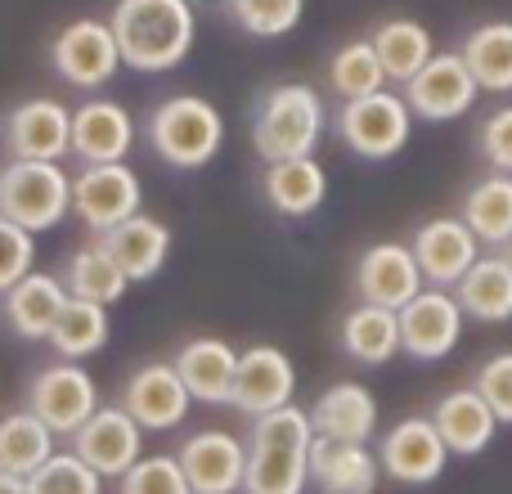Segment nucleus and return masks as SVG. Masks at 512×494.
Wrapping results in <instances>:
<instances>
[{"label": "nucleus", "mask_w": 512, "mask_h": 494, "mask_svg": "<svg viewBox=\"0 0 512 494\" xmlns=\"http://www.w3.org/2000/svg\"><path fill=\"white\" fill-rule=\"evenodd\" d=\"M122 63L135 72H171L194 50L198 18L189 0H117L108 18Z\"/></svg>", "instance_id": "f257e3e1"}, {"label": "nucleus", "mask_w": 512, "mask_h": 494, "mask_svg": "<svg viewBox=\"0 0 512 494\" xmlns=\"http://www.w3.org/2000/svg\"><path fill=\"white\" fill-rule=\"evenodd\" d=\"M310 445L315 423L306 409L283 405L252 418L243 494H301L310 486Z\"/></svg>", "instance_id": "f03ea898"}, {"label": "nucleus", "mask_w": 512, "mask_h": 494, "mask_svg": "<svg viewBox=\"0 0 512 494\" xmlns=\"http://www.w3.org/2000/svg\"><path fill=\"white\" fill-rule=\"evenodd\" d=\"M324 99H319L315 86H274L256 99V113H252V149L256 158L283 162V158H306L315 153L319 135H324Z\"/></svg>", "instance_id": "7ed1b4c3"}, {"label": "nucleus", "mask_w": 512, "mask_h": 494, "mask_svg": "<svg viewBox=\"0 0 512 494\" xmlns=\"http://www.w3.org/2000/svg\"><path fill=\"white\" fill-rule=\"evenodd\" d=\"M144 135H149L153 153H158L162 162H171V167H180V171H198L221 153L225 122H221V113H216L212 99L171 95L149 113Z\"/></svg>", "instance_id": "20e7f679"}, {"label": "nucleus", "mask_w": 512, "mask_h": 494, "mask_svg": "<svg viewBox=\"0 0 512 494\" xmlns=\"http://www.w3.org/2000/svg\"><path fill=\"white\" fill-rule=\"evenodd\" d=\"M72 212V180L59 162L9 158L0 167V216L41 234Z\"/></svg>", "instance_id": "39448f33"}, {"label": "nucleus", "mask_w": 512, "mask_h": 494, "mask_svg": "<svg viewBox=\"0 0 512 494\" xmlns=\"http://www.w3.org/2000/svg\"><path fill=\"white\" fill-rule=\"evenodd\" d=\"M414 122L418 117H414V108H409V99L382 86V90H373V95L346 99L342 113H337V135H342V144L355 158L387 162L409 144Z\"/></svg>", "instance_id": "423d86ee"}, {"label": "nucleus", "mask_w": 512, "mask_h": 494, "mask_svg": "<svg viewBox=\"0 0 512 494\" xmlns=\"http://www.w3.org/2000/svg\"><path fill=\"white\" fill-rule=\"evenodd\" d=\"M463 324H468V315H463L454 288H432L427 283L409 306H400V351L423 364L445 360L463 342Z\"/></svg>", "instance_id": "0eeeda50"}, {"label": "nucleus", "mask_w": 512, "mask_h": 494, "mask_svg": "<svg viewBox=\"0 0 512 494\" xmlns=\"http://www.w3.org/2000/svg\"><path fill=\"white\" fill-rule=\"evenodd\" d=\"M50 59H54V72L68 86H81V90H99L122 68V50H117L113 27L99 23V18H77V23L63 27L50 45Z\"/></svg>", "instance_id": "6e6552de"}, {"label": "nucleus", "mask_w": 512, "mask_h": 494, "mask_svg": "<svg viewBox=\"0 0 512 494\" xmlns=\"http://www.w3.org/2000/svg\"><path fill=\"white\" fill-rule=\"evenodd\" d=\"M72 212L86 230L104 234L140 212V176L126 162H95L72 180Z\"/></svg>", "instance_id": "1a4fd4ad"}, {"label": "nucleus", "mask_w": 512, "mask_h": 494, "mask_svg": "<svg viewBox=\"0 0 512 494\" xmlns=\"http://www.w3.org/2000/svg\"><path fill=\"white\" fill-rule=\"evenodd\" d=\"M477 95H481V86L459 50H445V54L436 50L427 59V68L414 81H405V99L418 122H454V117L472 113Z\"/></svg>", "instance_id": "9d476101"}, {"label": "nucleus", "mask_w": 512, "mask_h": 494, "mask_svg": "<svg viewBox=\"0 0 512 494\" xmlns=\"http://www.w3.org/2000/svg\"><path fill=\"white\" fill-rule=\"evenodd\" d=\"M27 409H32L54 436H77V427L99 409V387L77 360L50 364V369H41L32 378Z\"/></svg>", "instance_id": "9b49d317"}, {"label": "nucleus", "mask_w": 512, "mask_h": 494, "mask_svg": "<svg viewBox=\"0 0 512 494\" xmlns=\"http://www.w3.org/2000/svg\"><path fill=\"white\" fill-rule=\"evenodd\" d=\"M445 459H450V445L436 432L432 418H400L378 441L382 472L400 486H432L445 472Z\"/></svg>", "instance_id": "f8f14e48"}, {"label": "nucleus", "mask_w": 512, "mask_h": 494, "mask_svg": "<svg viewBox=\"0 0 512 494\" xmlns=\"http://www.w3.org/2000/svg\"><path fill=\"white\" fill-rule=\"evenodd\" d=\"M427 288L423 265H418L414 247L409 243H373L360 252L355 261V292L369 306H387L400 310Z\"/></svg>", "instance_id": "ddd939ff"}, {"label": "nucleus", "mask_w": 512, "mask_h": 494, "mask_svg": "<svg viewBox=\"0 0 512 494\" xmlns=\"http://www.w3.org/2000/svg\"><path fill=\"white\" fill-rule=\"evenodd\" d=\"M176 459L194 494H239L243 477H248V445L234 432H221V427L194 432L176 450Z\"/></svg>", "instance_id": "4468645a"}, {"label": "nucleus", "mask_w": 512, "mask_h": 494, "mask_svg": "<svg viewBox=\"0 0 512 494\" xmlns=\"http://www.w3.org/2000/svg\"><path fill=\"white\" fill-rule=\"evenodd\" d=\"M140 445H144V427L135 423L122 405L95 409V414L77 427V436H72V450H77L99 477H122L126 468H135V463L144 459Z\"/></svg>", "instance_id": "2eb2a0df"}, {"label": "nucleus", "mask_w": 512, "mask_h": 494, "mask_svg": "<svg viewBox=\"0 0 512 494\" xmlns=\"http://www.w3.org/2000/svg\"><path fill=\"white\" fill-rule=\"evenodd\" d=\"M409 247H414L418 265H423V279L432 288H454L481 256V239L468 230L463 216H432V221H423L414 230V239H409Z\"/></svg>", "instance_id": "dca6fc26"}, {"label": "nucleus", "mask_w": 512, "mask_h": 494, "mask_svg": "<svg viewBox=\"0 0 512 494\" xmlns=\"http://www.w3.org/2000/svg\"><path fill=\"white\" fill-rule=\"evenodd\" d=\"M189 387L180 382L176 364H144L126 378L122 387V409L144 427V432H171L189 418Z\"/></svg>", "instance_id": "f3484780"}, {"label": "nucleus", "mask_w": 512, "mask_h": 494, "mask_svg": "<svg viewBox=\"0 0 512 494\" xmlns=\"http://www.w3.org/2000/svg\"><path fill=\"white\" fill-rule=\"evenodd\" d=\"M5 149L9 158L59 162L72 153V113L59 99H23L5 117Z\"/></svg>", "instance_id": "a211bd4d"}, {"label": "nucleus", "mask_w": 512, "mask_h": 494, "mask_svg": "<svg viewBox=\"0 0 512 494\" xmlns=\"http://www.w3.org/2000/svg\"><path fill=\"white\" fill-rule=\"evenodd\" d=\"M292 391H297V373L292 360L279 346H248L239 355V373H234V396L230 405L248 418H261L270 409L292 405Z\"/></svg>", "instance_id": "6ab92c4d"}, {"label": "nucleus", "mask_w": 512, "mask_h": 494, "mask_svg": "<svg viewBox=\"0 0 512 494\" xmlns=\"http://www.w3.org/2000/svg\"><path fill=\"white\" fill-rule=\"evenodd\" d=\"M135 149V117L113 99H86L72 113V158L81 167L122 162Z\"/></svg>", "instance_id": "aec40b11"}, {"label": "nucleus", "mask_w": 512, "mask_h": 494, "mask_svg": "<svg viewBox=\"0 0 512 494\" xmlns=\"http://www.w3.org/2000/svg\"><path fill=\"white\" fill-rule=\"evenodd\" d=\"M176 373L198 405H230L239 351L230 342H221V337H194V342H185L176 351Z\"/></svg>", "instance_id": "412c9836"}, {"label": "nucleus", "mask_w": 512, "mask_h": 494, "mask_svg": "<svg viewBox=\"0 0 512 494\" xmlns=\"http://www.w3.org/2000/svg\"><path fill=\"white\" fill-rule=\"evenodd\" d=\"M63 306H68V283L54 279V274H41V270L23 274V279L0 297L5 324L14 328L18 337H27V342L50 337L54 324H59V315H63Z\"/></svg>", "instance_id": "4be33fe9"}, {"label": "nucleus", "mask_w": 512, "mask_h": 494, "mask_svg": "<svg viewBox=\"0 0 512 494\" xmlns=\"http://www.w3.org/2000/svg\"><path fill=\"white\" fill-rule=\"evenodd\" d=\"M310 423H315V436L369 445L373 432H378V400H373V391L364 382H333L310 405Z\"/></svg>", "instance_id": "5701e85b"}, {"label": "nucleus", "mask_w": 512, "mask_h": 494, "mask_svg": "<svg viewBox=\"0 0 512 494\" xmlns=\"http://www.w3.org/2000/svg\"><path fill=\"white\" fill-rule=\"evenodd\" d=\"M378 477L382 463L378 454H369V445L315 436V445H310V481L324 494H373Z\"/></svg>", "instance_id": "b1692460"}, {"label": "nucleus", "mask_w": 512, "mask_h": 494, "mask_svg": "<svg viewBox=\"0 0 512 494\" xmlns=\"http://www.w3.org/2000/svg\"><path fill=\"white\" fill-rule=\"evenodd\" d=\"M432 423H436V432L445 436L450 454H463V459L490 450V441H495V432H499L495 409L486 405V396H481L477 387H459V391H450V396H441L432 409Z\"/></svg>", "instance_id": "393cba45"}, {"label": "nucleus", "mask_w": 512, "mask_h": 494, "mask_svg": "<svg viewBox=\"0 0 512 494\" xmlns=\"http://www.w3.org/2000/svg\"><path fill=\"white\" fill-rule=\"evenodd\" d=\"M261 189H265V203H270L279 216L306 221V216H315L328 198V171L319 167L310 153L306 158H283V162H270V167H265Z\"/></svg>", "instance_id": "a878e982"}, {"label": "nucleus", "mask_w": 512, "mask_h": 494, "mask_svg": "<svg viewBox=\"0 0 512 494\" xmlns=\"http://www.w3.org/2000/svg\"><path fill=\"white\" fill-rule=\"evenodd\" d=\"M99 247H104V252L122 265L126 279L140 283V279H153V274L167 265L171 230L162 221H153V216L135 212L131 221H122V225H113V230L99 234Z\"/></svg>", "instance_id": "bb28decb"}, {"label": "nucleus", "mask_w": 512, "mask_h": 494, "mask_svg": "<svg viewBox=\"0 0 512 494\" xmlns=\"http://www.w3.org/2000/svg\"><path fill=\"white\" fill-rule=\"evenodd\" d=\"M454 297H459L463 315L477 319V324H508L512 319V261L504 252L477 256V265L454 283Z\"/></svg>", "instance_id": "cd10ccee"}, {"label": "nucleus", "mask_w": 512, "mask_h": 494, "mask_svg": "<svg viewBox=\"0 0 512 494\" xmlns=\"http://www.w3.org/2000/svg\"><path fill=\"white\" fill-rule=\"evenodd\" d=\"M342 351L351 355L355 364H369V369L396 360L400 355V310L369 306V301H360L355 310H346Z\"/></svg>", "instance_id": "c85d7f7f"}, {"label": "nucleus", "mask_w": 512, "mask_h": 494, "mask_svg": "<svg viewBox=\"0 0 512 494\" xmlns=\"http://www.w3.org/2000/svg\"><path fill=\"white\" fill-rule=\"evenodd\" d=\"M369 41H373V50H378L387 81H396V86L414 81L418 72L427 68V59L436 54L432 32H427L418 18H387V23L373 27Z\"/></svg>", "instance_id": "c756f323"}, {"label": "nucleus", "mask_w": 512, "mask_h": 494, "mask_svg": "<svg viewBox=\"0 0 512 494\" xmlns=\"http://www.w3.org/2000/svg\"><path fill=\"white\" fill-rule=\"evenodd\" d=\"M459 54L481 90H490V95H508L512 90V18H490V23L472 27L468 41L459 45Z\"/></svg>", "instance_id": "7c9ffc66"}, {"label": "nucleus", "mask_w": 512, "mask_h": 494, "mask_svg": "<svg viewBox=\"0 0 512 494\" xmlns=\"http://www.w3.org/2000/svg\"><path fill=\"white\" fill-rule=\"evenodd\" d=\"M463 221L486 247H504L512 239V176L504 171H490L486 180L463 194Z\"/></svg>", "instance_id": "2f4dec72"}, {"label": "nucleus", "mask_w": 512, "mask_h": 494, "mask_svg": "<svg viewBox=\"0 0 512 494\" xmlns=\"http://www.w3.org/2000/svg\"><path fill=\"white\" fill-rule=\"evenodd\" d=\"M50 454H54V432L32 409H14V414L0 418V472L32 477Z\"/></svg>", "instance_id": "473e14b6"}, {"label": "nucleus", "mask_w": 512, "mask_h": 494, "mask_svg": "<svg viewBox=\"0 0 512 494\" xmlns=\"http://www.w3.org/2000/svg\"><path fill=\"white\" fill-rule=\"evenodd\" d=\"M104 342H108V306L81 301L68 292V306H63L59 324H54L50 346L63 355V360H86V355L104 351Z\"/></svg>", "instance_id": "72a5a7b5"}, {"label": "nucleus", "mask_w": 512, "mask_h": 494, "mask_svg": "<svg viewBox=\"0 0 512 494\" xmlns=\"http://www.w3.org/2000/svg\"><path fill=\"white\" fill-rule=\"evenodd\" d=\"M63 283H68L72 297L99 301V306H113V301H122L126 288H131V279L122 274V265H117L99 243L81 247V252L72 256V261H68V274H63Z\"/></svg>", "instance_id": "f704fd0d"}, {"label": "nucleus", "mask_w": 512, "mask_h": 494, "mask_svg": "<svg viewBox=\"0 0 512 494\" xmlns=\"http://www.w3.org/2000/svg\"><path fill=\"white\" fill-rule=\"evenodd\" d=\"M328 86L342 99H360L373 95V90L387 86V72H382V59L373 50V41H346L342 50L328 63Z\"/></svg>", "instance_id": "c9c22d12"}, {"label": "nucleus", "mask_w": 512, "mask_h": 494, "mask_svg": "<svg viewBox=\"0 0 512 494\" xmlns=\"http://www.w3.org/2000/svg\"><path fill=\"white\" fill-rule=\"evenodd\" d=\"M27 494H104V477H99L77 450L72 454L54 450L50 459L27 477Z\"/></svg>", "instance_id": "e433bc0d"}, {"label": "nucleus", "mask_w": 512, "mask_h": 494, "mask_svg": "<svg viewBox=\"0 0 512 494\" xmlns=\"http://www.w3.org/2000/svg\"><path fill=\"white\" fill-rule=\"evenodd\" d=\"M301 9H306V0H230L234 23L248 36H261V41L288 36L301 23Z\"/></svg>", "instance_id": "4c0bfd02"}, {"label": "nucleus", "mask_w": 512, "mask_h": 494, "mask_svg": "<svg viewBox=\"0 0 512 494\" xmlns=\"http://www.w3.org/2000/svg\"><path fill=\"white\" fill-rule=\"evenodd\" d=\"M117 481H122V494H194V486H189V477H185V468H180L176 454L140 459Z\"/></svg>", "instance_id": "58836bf2"}, {"label": "nucleus", "mask_w": 512, "mask_h": 494, "mask_svg": "<svg viewBox=\"0 0 512 494\" xmlns=\"http://www.w3.org/2000/svg\"><path fill=\"white\" fill-rule=\"evenodd\" d=\"M32 261H36L32 230H23V225H14L9 216H0V297H5L23 274H32Z\"/></svg>", "instance_id": "ea45409f"}, {"label": "nucleus", "mask_w": 512, "mask_h": 494, "mask_svg": "<svg viewBox=\"0 0 512 494\" xmlns=\"http://www.w3.org/2000/svg\"><path fill=\"white\" fill-rule=\"evenodd\" d=\"M477 149H481V158H486L495 171L512 176V104H499L495 113L481 117Z\"/></svg>", "instance_id": "a19ab883"}, {"label": "nucleus", "mask_w": 512, "mask_h": 494, "mask_svg": "<svg viewBox=\"0 0 512 494\" xmlns=\"http://www.w3.org/2000/svg\"><path fill=\"white\" fill-rule=\"evenodd\" d=\"M472 387L486 396V405L495 409L499 423H512V351L490 355V360L481 364V373H477Z\"/></svg>", "instance_id": "79ce46f5"}, {"label": "nucleus", "mask_w": 512, "mask_h": 494, "mask_svg": "<svg viewBox=\"0 0 512 494\" xmlns=\"http://www.w3.org/2000/svg\"><path fill=\"white\" fill-rule=\"evenodd\" d=\"M0 494H27V477H14V472H0Z\"/></svg>", "instance_id": "37998d69"}, {"label": "nucleus", "mask_w": 512, "mask_h": 494, "mask_svg": "<svg viewBox=\"0 0 512 494\" xmlns=\"http://www.w3.org/2000/svg\"><path fill=\"white\" fill-rule=\"evenodd\" d=\"M504 256H508V261H512V239H508V243H504Z\"/></svg>", "instance_id": "c03bdc74"}]
</instances>
